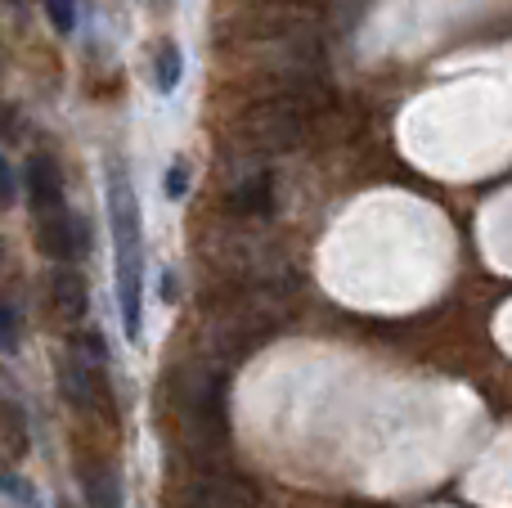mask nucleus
<instances>
[{
  "label": "nucleus",
  "mask_w": 512,
  "mask_h": 508,
  "mask_svg": "<svg viewBox=\"0 0 512 508\" xmlns=\"http://www.w3.org/2000/svg\"><path fill=\"white\" fill-rule=\"evenodd\" d=\"M108 221H113L122 329L135 342L144 329V230H140V203H135V189L122 167H108Z\"/></svg>",
  "instance_id": "1"
},
{
  "label": "nucleus",
  "mask_w": 512,
  "mask_h": 508,
  "mask_svg": "<svg viewBox=\"0 0 512 508\" xmlns=\"http://www.w3.org/2000/svg\"><path fill=\"white\" fill-rule=\"evenodd\" d=\"M36 243H41L45 257L54 261H81L90 252V225L81 221V216L72 212H45L41 216V234H36Z\"/></svg>",
  "instance_id": "2"
},
{
  "label": "nucleus",
  "mask_w": 512,
  "mask_h": 508,
  "mask_svg": "<svg viewBox=\"0 0 512 508\" xmlns=\"http://www.w3.org/2000/svg\"><path fill=\"white\" fill-rule=\"evenodd\" d=\"M185 504H189V508H265L261 495H256L248 482L230 477V473H207V477H198V482L189 486Z\"/></svg>",
  "instance_id": "3"
},
{
  "label": "nucleus",
  "mask_w": 512,
  "mask_h": 508,
  "mask_svg": "<svg viewBox=\"0 0 512 508\" xmlns=\"http://www.w3.org/2000/svg\"><path fill=\"white\" fill-rule=\"evenodd\" d=\"M243 131H248L256 144H265V149H288L301 131V117L292 113V104H279V99H274V104L252 108Z\"/></svg>",
  "instance_id": "4"
},
{
  "label": "nucleus",
  "mask_w": 512,
  "mask_h": 508,
  "mask_svg": "<svg viewBox=\"0 0 512 508\" xmlns=\"http://www.w3.org/2000/svg\"><path fill=\"white\" fill-rule=\"evenodd\" d=\"M27 198H32V207L41 216L63 207V176H59V167H54V158H45V153H36V158L27 162Z\"/></svg>",
  "instance_id": "5"
},
{
  "label": "nucleus",
  "mask_w": 512,
  "mask_h": 508,
  "mask_svg": "<svg viewBox=\"0 0 512 508\" xmlns=\"http://www.w3.org/2000/svg\"><path fill=\"white\" fill-rule=\"evenodd\" d=\"M59 383H63V396H68L77 410H95V405H99V374L81 356L63 360V365H59Z\"/></svg>",
  "instance_id": "6"
},
{
  "label": "nucleus",
  "mask_w": 512,
  "mask_h": 508,
  "mask_svg": "<svg viewBox=\"0 0 512 508\" xmlns=\"http://www.w3.org/2000/svg\"><path fill=\"white\" fill-rule=\"evenodd\" d=\"M50 297H54L63 320H81V315L90 311V288L77 270H59V275L50 279Z\"/></svg>",
  "instance_id": "7"
},
{
  "label": "nucleus",
  "mask_w": 512,
  "mask_h": 508,
  "mask_svg": "<svg viewBox=\"0 0 512 508\" xmlns=\"http://www.w3.org/2000/svg\"><path fill=\"white\" fill-rule=\"evenodd\" d=\"M270 203H274V180L265 176H252V180H243L239 189L230 194V207L234 212H243V216H261V212H270Z\"/></svg>",
  "instance_id": "8"
},
{
  "label": "nucleus",
  "mask_w": 512,
  "mask_h": 508,
  "mask_svg": "<svg viewBox=\"0 0 512 508\" xmlns=\"http://www.w3.org/2000/svg\"><path fill=\"white\" fill-rule=\"evenodd\" d=\"M180 77H185V54H180L176 41H162L158 59H153V86H158V95H176Z\"/></svg>",
  "instance_id": "9"
},
{
  "label": "nucleus",
  "mask_w": 512,
  "mask_h": 508,
  "mask_svg": "<svg viewBox=\"0 0 512 508\" xmlns=\"http://www.w3.org/2000/svg\"><path fill=\"white\" fill-rule=\"evenodd\" d=\"M81 486H86L90 508H122V482H117L113 468H90V473L81 477Z\"/></svg>",
  "instance_id": "10"
},
{
  "label": "nucleus",
  "mask_w": 512,
  "mask_h": 508,
  "mask_svg": "<svg viewBox=\"0 0 512 508\" xmlns=\"http://www.w3.org/2000/svg\"><path fill=\"white\" fill-rule=\"evenodd\" d=\"M45 14H50L54 32H72L77 27V0H45Z\"/></svg>",
  "instance_id": "11"
},
{
  "label": "nucleus",
  "mask_w": 512,
  "mask_h": 508,
  "mask_svg": "<svg viewBox=\"0 0 512 508\" xmlns=\"http://www.w3.org/2000/svg\"><path fill=\"white\" fill-rule=\"evenodd\" d=\"M23 329H18V311L9 302H0V351H14Z\"/></svg>",
  "instance_id": "12"
},
{
  "label": "nucleus",
  "mask_w": 512,
  "mask_h": 508,
  "mask_svg": "<svg viewBox=\"0 0 512 508\" xmlns=\"http://www.w3.org/2000/svg\"><path fill=\"white\" fill-rule=\"evenodd\" d=\"M0 491H5L9 500H18L23 508H32V504H36L32 486H27V482H23V477H18V473H9V468H0Z\"/></svg>",
  "instance_id": "13"
},
{
  "label": "nucleus",
  "mask_w": 512,
  "mask_h": 508,
  "mask_svg": "<svg viewBox=\"0 0 512 508\" xmlns=\"http://www.w3.org/2000/svg\"><path fill=\"white\" fill-rule=\"evenodd\" d=\"M185 189H189V167H185V162H171V171H167V198H185Z\"/></svg>",
  "instance_id": "14"
},
{
  "label": "nucleus",
  "mask_w": 512,
  "mask_h": 508,
  "mask_svg": "<svg viewBox=\"0 0 512 508\" xmlns=\"http://www.w3.org/2000/svg\"><path fill=\"white\" fill-rule=\"evenodd\" d=\"M18 194V180H14V167H9L5 158H0V207H9Z\"/></svg>",
  "instance_id": "15"
},
{
  "label": "nucleus",
  "mask_w": 512,
  "mask_h": 508,
  "mask_svg": "<svg viewBox=\"0 0 512 508\" xmlns=\"http://www.w3.org/2000/svg\"><path fill=\"white\" fill-rule=\"evenodd\" d=\"M9 122H14V113H9V108L0 104V135H9V131H14V126H9Z\"/></svg>",
  "instance_id": "16"
}]
</instances>
